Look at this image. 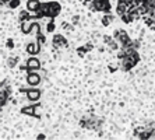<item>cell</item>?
Returning a JSON list of instances; mask_svg holds the SVG:
<instances>
[{
	"label": "cell",
	"instance_id": "1",
	"mask_svg": "<svg viewBox=\"0 0 155 140\" xmlns=\"http://www.w3.org/2000/svg\"><path fill=\"white\" fill-rule=\"evenodd\" d=\"M61 7L58 2H51L49 3V13H48V17H56V15L60 13Z\"/></svg>",
	"mask_w": 155,
	"mask_h": 140
},
{
	"label": "cell",
	"instance_id": "2",
	"mask_svg": "<svg viewBox=\"0 0 155 140\" xmlns=\"http://www.w3.org/2000/svg\"><path fill=\"white\" fill-rule=\"evenodd\" d=\"M27 83H28L29 86H38L41 83V76L35 72H31L27 76Z\"/></svg>",
	"mask_w": 155,
	"mask_h": 140
},
{
	"label": "cell",
	"instance_id": "3",
	"mask_svg": "<svg viewBox=\"0 0 155 140\" xmlns=\"http://www.w3.org/2000/svg\"><path fill=\"white\" fill-rule=\"evenodd\" d=\"M39 66H41V63L36 58H31V59L27 60V69H28L29 72H35V70H38Z\"/></svg>",
	"mask_w": 155,
	"mask_h": 140
},
{
	"label": "cell",
	"instance_id": "4",
	"mask_svg": "<svg viewBox=\"0 0 155 140\" xmlns=\"http://www.w3.org/2000/svg\"><path fill=\"white\" fill-rule=\"evenodd\" d=\"M41 7L39 0H28L27 2V10L29 11H38Z\"/></svg>",
	"mask_w": 155,
	"mask_h": 140
},
{
	"label": "cell",
	"instance_id": "5",
	"mask_svg": "<svg viewBox=\"0 0 155 140\" xmlns=\"http://www.w3.org/2000/svg\"><path fill=\"white\" fill-rule=\"evenodd\" d=\"M124 13H127V4L124 3V2H122V0H119V2H117V6H116V14L122 17Z\"/></svg>",
	"mask_w": 155,
	"mask_h": 140
},
{
	"label": "cell",
	"instance_id": "6",
	"mask_svg": "<svg viewBox=\"0 0 155 140\" xmlns=\"http://www.w3.org/2000/svg\"><path fill=\"white\" fill-rule=\"evenodd\" d=\"M41 97V93L38 90H28L27 91V98H28L29 101H36L39 100Z\"/></svg>",
	"mask_w": 155,
	"mask_h": 140
},
{
	"label": "cell",
	"instance_id": "7",
	"mask_svg": "<svg viewBox=\"0 0 155 140\" xmlns=\"http://www.w3.org/2000/svg\"><path fill=\"white\" fill-rule=\"evenodd\" d=\"M27 52H28V53H31V55L38 53V52H39V45H38L36 42L28 43V46H27Z\"/></svg>",
	"mask_w": 155,
	"mask_h": 140
},
{
	"label": "cell",
	"instance_id": "8",
	"mask_svg": "<svg viewBox=\"0 0 155 140\" xmlns=\"http://www.w3.org/2000/svg\"><path fill=\"white\" fill-rule=\"evenodd\" d=\"M32 27H34V22H29L28 20H25V21H22V24H21V31L24 34H28V32H31Z\"/></svg>",
	"mask_w": 155,
	"mask_h": 140
},
{
	"label": "cell",
	"instance_id": "9",
	"mask_svg": "<svg viewBox=\"0 0 155 140\" xmlns=\"http://www.w3.org/2000/svg\"><path fill=\"white\" fill-rule=\"evenodd\" d=\"M35 107H36V105L25 107L24 109H22V112H24V114H29V115H35ZM35 116H36V115H35Z\"/></svg>",
	"mask_w": 155,
	"mask_h": 140
},
{
	"label": "cell",
	"instance_id": "10",
	"mask_svg": "<svg viewBox=\"0 0 155 140\" xmlns=\"http://www.w3.org/2000/svg\"><path fill=\"white\" fill-rule=\"evenodd\" d=\"M112 20H113L112 15H105V17L102 18V24H104L105 27H108V25L112 22Z\"/></svg>",
	"mask_w": 155,
	"mask_h": 140
},
{
	"label": "cell",
	"instance_id": "11",
	"mask_svg": "<svg viewBox=\"0 0 155 140\" xmlns=\"http://www.w3.org/2000/svg\"><path fill=\"white\" fill-rule=\"evenodd\" d=\"M20 6V0H11L10 2V7L11 9H15V7H18Z\"/></svg>",
	"mask_w": 155,
	"mask_h": 140
},
{
	"label": "cell",
	"instance_id": "12",
	"mask_svg": "<svg viewBox=\"0 0 155 140\" xmlns=\"http://www.w3.org/2000/svg\"><path fill=\"white\" fill-rule=\"evenodd\" d=\"M46 28H48V31H49V32H52V31L54 29V24H53V22H49Z\"/></svg>",
	"mask_w": 155,
	"mask_h": 140
},
{
	"label": "cell",
	"instance_id": "13",
	"mask_svg": "<svg viewBox=\"0 0 155 140\" xmlns=\"http://www.w3.org/2000/svg\"><path fill=\"white\" fill-rule=\"evenodd\" d=\"M7 2H8V0H2V3H3V4H4V3H7Z\"/></svg>",
	"mask_w": 155,
	"mask_h": 140
}]
</instances>
